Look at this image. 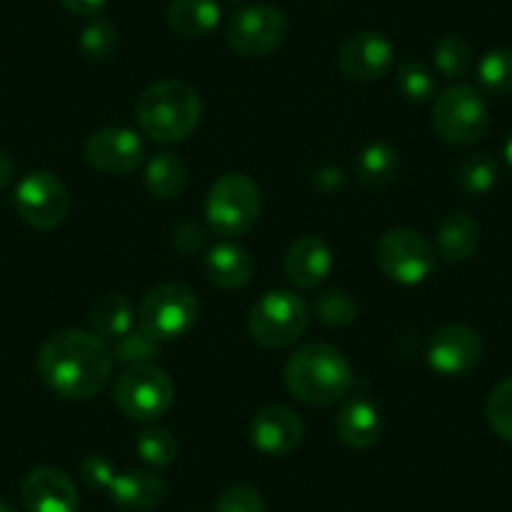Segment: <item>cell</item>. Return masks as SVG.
<instances>
[{
	"instance_id": "6da1fadb",
	"label": "cell",
	"mask_w": 512,
	"mask_h": 512,
	"mask_svg": "<svg viewBox=\"0 0 512 512\" xmlns=\"http://www.w3.org/2000/svg\"><path fill=\"white\" fill-rule=\"evenodd\" d=\"M36 364L53 395L63 400H91L111 379L116 357L98 334L61 329L43 342Z\"/></svg>"
},
{
	"instance_id": "7a4b0ae2",
	"label": "cell",
	"mask_w": 512,
	"mask_h": 512,
	"mask_svg": "<svg viewBox=\"0 0 512 512\" xmlns=\"http://www.w3.org/2000/svg\"><path fill=\"white\" fill-rule=\"evenodd\" d=\"M284 384L294 400L309 407H329L347 397L354 372L342 349L327 342H309L289 354Z\"/></svg>"
},
{
	"instance_id": "3957f363",
	"label": "cell",
	"mask_w": 512,
	"mask_h": 512,
	"mask_svg": "<svg viewBox=\"0 0 512 512\" xmlns=\"http://www.w3.org/2000/svg\"><path fill=\"white\" fill-rule=\"evenodd\" d=\"M136 121L149 139L176 144L189 139L201 121V96L176 78L151 83L136 101Z\"/></svg>"
},
{
	"instance_id": "277c9868",
	"label": "cell",
	"mask_w": 512,
	"mask_h": 512,
	"mask_svg": "<svg viewBox=\"0 0 512 512\" xmlns=\"http://www.w3.org/2000/svg\"><path fill=\"white\" fill-rule=\"evenodd\" d=\"M196 322H199V299L186 284H156L139 304V329L159 344L186 337Z\"/></svg>"
},
{
	"instance_id": "5b68a950",
	"label": "cell",
	"mask_w": 512,
	"mask_h": 512,
	"mask_svg": "<svg viewBox=\"0 0 512 512\" xmlns=\"http://www.w3.org/2000/svg\"><path fill=\"white\" fill-rule=\"evenodd\" d=\"M113 405L136 422H154L174 405V382L154 362L131 364L113 382Z\"/></svg>"
},
{
	"instance_id": "8992f818",
	"label": "cell",
	"mask_w": 512,
	"mask_h": 512,
	"mask_svg": "<svg viewBox=\"0 0 512 512\" xmlns=\"http://www.w3.org/2000/svg\"><path fill=\"white\" fill-rule=\"evenodd\" d=\"M262 211V191L246 174H224L206 196V221L219 236H241L256 224Z\"/></svg>"
},
{
	"instance_id": "52a82bcc",
	"label": "cell",
	"mask_w": 512,
	"mask_h": 512,
	"mask_svg": "<svg viewBox=\"0 0 512 512\" xmlns=\"http://www.w3.org/2000/svg\"><path fill=\"white\" fill-rule=\"evenodd\" d=\"M490 113L480 91L465 83L450 86L432 106V128L445 144L472 146L485 136Z\"/></svg>"
},
{
	"instance_id": "ba28073f",
	"label": "cell",
	"mask_w": 512,
	"mask_h": 512,
	"mask_svg": "<svg viewBox=\"0 0 512 512\" xmlns=\"http://www.w3.org/2000/svg\"><path fill=\"white\" fill-rule=\"evenodd\" d=\"M374 264L392 282L415 287V284H422L435 272L437 254L420 231L390 229L377 239Z\"/></svg>"
},
{
	"instance_id": "9c48e42d",
	"label": "cell",
	"mask_w": 512,
	"mask_h": 512,
	"mask_svg": "<svg viewBox=\"0 0 512 512\" xmlns=\"http://www.w3.org/2000/svg\"><path fill=\"white\" fill-rule=\"evenodd\" d=\"M309 324V309L297 294L267 292L249 309V334L267 349H282L297 342Z\"/></svg>"
},
{
	"instance_id": "30bf717a",
	"label": "cell",
	"mask_w": 512,
	"mask_h": 512,
	"mask_svg": "<svg viewBox=\"0 0 512 512\" xmlns=\"http://www.w3.org/2000/svg\"><path fill=\"white\" fill-rule=\"evenodd\" d=\"M287 18L279 8L256 3L244 6L231 16L226 26V41L231 51L244 58H264L277 51L287 38Z\"/></svg>"
},
{
	"instance_id": "8fae6325",
	"label": "cell",
	"mask_w": 512,
	"mask_h": 512,
	"mask_svg": "<svg viewBox=\"0 0 512 512\" xmlns=\"http://www.w3.org/2000/svg\"><path fill=\"white\" fill-rule=\"evenodd\" d=\"M18 216L28 226L41 231H51L66 221L71 209V196L66 184L51 171H31L23 176L13 196Z\"/></svg>"
},
{
	"instance_id": "7c38bea8",
	"label": "cell",
	"mask_w": 512,
	"mask_h": 512,
	"mask_svg": "<svg viewBox=\"0 0 512 512\" xmlns=\"http://www.w3.org/2000/svg\"><path fill=\"white\" fill-rule=\"evenodd\" d=\"M482 357V339L467 324H445L427 344V362L442 377H462L472 372Z\"/></svg>"
},
{
	"instance_id": "4fadbf2b",
	"label": "cell",
	"mask_w": 512,
	"mask_h": 512,
	"mask_svg": "<svg viewBox=\"0 0 512 512\" xmlns=\"http://www.w3.org/2000/svg\"><path fill=\"white\" fill-rule=\"evenodd\" d=\"M86 159L101 174L126 176L139 169L141 159H144V144L128 128H98L86 141Z\"/></svg>"
},
{
	"instance_id": "5bb4252c",
	"label": "cell",
	"mask_w": 512,
	"mask_h": 512,
	"mask_svg": "<svg viewBox=\"0 0 512 512\" xmlns=\"http://www.w3.org/2000/svg\"><path fill=\"white\" fill-rule=\"evenodd\" d=\"M339 68L347 78L369 83L382 78L395 63V48L390 38L377 31H359L349 36L339 48Z\"/></svg>"
},
{
	"instance_id": "9a60e30c",
	"label": "cell",
	"mask_w": 512,
	"mask_h": 512,
	"mask_svg": "<svg viewBox=\"0 0 512 512\" xmlns=\"http://www.w3.org/2000/svg\"><path fill=\"white\" fill-rule=\"evenodd\" d=\"M251 445L267 457H287L302 445L304 422L284 405H269L254 415L249 425Z\"/></svg>"
},
{
	"instance_id": "2e32d148",
	"label": "cell",
	"mask_w": 512,
	"mask_h": 512,
	"mask_svg": "<svg viewBox=\"0 0 512 512\" xmlns=\"http://www.w3.org/2000/svg\"><path fill=\"white\" fill-rule=\"evenodd\" d=\"M21 500L28 512H78V490L58 467H33L21 482Z\"/></svg>"
},
{
	"instance_id": "e0dca14e",
	"label": "cell",
	"mask_w": 512,
	"mask_h": 512,
	"mask_svg": "<svg viewBox=\"0 0 512 512\" xmlns=\"http://www.w3.org/2000/svg\"><path fill=\"white\" fill-rule=\"evenodd\" d=\"M334 264L332 249L322 236H299L284 254V274L299 289H314L329 277Z\"/></svg>"
},
{
	"instance_id": "ac0fdd59",
	"label": "cell",
	"mask_w": 512,
	"mask_h": 512,
	"mask_svg": "<svg viewBox=\"0 0 512 512\" xmlns=\"http://www.w3.org/2000/svg\"><path fill=\"white\" fill-rule=\"evenodd\" d=\"M334 430L337 437L347 447L354 450H367L382 435V415H379L377 407L367 400V397H349L347 402H342L337 412V420H334Z\"/></svg>"
},
{
	"instance_id": "d6986e66",
	"label": "cell",
	"mask_w": 512,
	"mask_h": 512,
	"mask_svg": "<svg viewBox=\"0 0 512 512\" xmlns=\"http://www.w3.org/2000/svg\"><path fill=\"white\" fill-rule=\"evenodd\" d=\"M113 505L126 512H149L159 507L166 497V482L156 472L128 470L116 475L108 487Z\"/></svg>"
},
{
	"instance_id": "ffe728a7",
	"label": "cell",
	"mask_w": 512,
	"mask_h": 512,
	"mask_svg": "<svg viewBox=\"0 0 512 512\" xmlns=\"http://www.w3.org/2000/svg\"><path fill=\"white\" fill-rule=\"evenodd\" d=\"M204 272L209 282L219 289H241L251 282L254 259L249 251L231 241L211 246L204 256Z\"/></svg>"
},
{
	"instance_id": "44dd1931",
	"label": "cell",
	"mask_w": 512,
	"mask_h": 512,
	"mask_svg": "<svg viewBox=\"0 0 512 512\" xmlns=\"http://www.w3.org/2000/svg\"><path fill=\"white\" fill-rule=\"evenodd\" d=\"M480 244V224L465 211L447 214L437 226V251L445 262H467Z\"/></svg>"
},
{
	"instance_id": "7402d4cb",
	"label": "cell",
	"mask_w": 512,
	"mask_h": 512,
	"mask_svg": "<svg viewBox=\"0 0 512 512\" xmlns=\"http://www.w3.org/2000/svg\"><path fill=\"white\" fill-rule=\"evenodd\" d=\"M88 324H91V332L98 334L106 342H116L123 334H128L134 329V304L126 294L118 292H106L91 304V312H88Z\"/></svg>"
},
{
	"instance_id": "603a6c76",
	"label": "cell",
	"mask_w": 512,
	"mask_h": 512,
	"mask_svg": "<svg viewBox=\"0 0 512 512\" xmlns=\"http://www.w3.org/2000/svg\"><path fill=\"white\" fill-rule=\"evenodd\" d=\"M166 21L176 36L204 38L219 26L221 8L216 0H171Z\"/></svg>"
},
{
	"instance_id": "cb8c5ba5",
	"label": "cell",
	"mask_w": 512,
	"mask_h": 512,
	"mask_svg": "<svg viewBox=\"0 0 512 512\" xmlns=\"http://www.w3.org/2000/svg\"><path fill=\"white\" fill-rule=\"evenodd\" d=\"M397 171H400V154L387 141H374L364 146L354 161V176L364 189L372 191L390 186L397 179Z\"/></svg>"
},
{
	"instance_id": "d4e9b609",
	"label": "cell",
	"mask_w": 512,
	"mask_h": 512,
	"mask_svg": "<svg viewBox=\"0 0 512 512\" xmlns=\"http://www.w3.org/2000/svg\"><path fill=\"white\" fill-rule=\"evenodd\" d=\"M189 181V171H186L184 161L171 151H161L146 166V189L156 199H179Z\"/></svg>"
},
{
	"instance_id": "484cf974",
	"label": "cell",
	"mask_w": 512,
	"mask_h": 512,
	"mask_svg": "<svg viewBox=\"0 0 512 512\" xmlns=\"http://www.w3.org/2000/svg\"><path fill=\"white\" fill-rule=\"evenodd\" d=\"M497 176L500 169L490 154H470L457 166V184L470 196L490 194L497 184Z\"/></svg>"
},
{
	"instance_id": "4316f807",
	"label": "cell",
	"mask_w": 512,
	"mask_h": 512,
	"mask_svg": "<svg viewBox=\"0 0 512 512\" xmlns=\"http://www.w3.org/2000/svg\"><path fill=\"white\" fill-rule=\"evenodd\" d=\"M136 452L151 467H169L179 457V442L166 427L151 425L136 440Z\"/></svg>"
},
{
	"instance_id": "83f0119b",
	"label": "cell",
	"mask_w": 512,
	"mask_h": 512,
	"mask_svg": "<svg viewBox=\"0 0 512 512\" xmlns=\"http://www.w3.org/2000/svg\"><path fill=\"white\" fill-rule=\"evenodd\" d=\"M477 78L480 86L492 96H510L512 93V51L507 48H495L485 53L477 66Z\"/></svg>"
},
{
	"instance_id": "f1b7e54d",
	"label": "cell",
	"mask_w": 512,
	"mask_h": 512,
	"mask_svg": "<svg viewBox=\"0 0 512 512\" xmlns=\"http://www.w3.org/2000/svg\"><path fill=\"white\" fill-rule=\"evenodd\" d=\"M357 312V299L349 292H344V289H327V292L314 297V314L327 327H347V324L357 319Z\"/></svg>"
},
{
	"instance_id": "f546056e",
	"label": "cell",
	"mask_w": 512,
	"mask_h": 512,
	"mask_svg": "<svg viewBox=\"0 0 512 512\" xmlns=\"http://www.w3.org/2000/svg\"><path fill=\"white\" fill-rule=\"evenodd\" d=\"M81 51L88 61L106 63L118 51V31L106 18H93L81 31Z\"/></svg>"
},
{
	"instance_id": "4dcf8cb0",
	"label": "cell",
	"mask_w": 512,
	"mask_h": 512,
	"mask_svg": "<svg viewBox=\"0 0 512 512\" xmlns=\"http://www.w3.org/2000/svg\"><path fill=\"white\" fill-rule=\"evenodd\" d=\"M435 68L442 73V78H462L472 66V48L470 43L457 36H445L435 46Z\"/></svg>"
},
{
	"instance_id": "1f68e13d",
	"label": "cell",
	"mask_w": 512,
	"mask_h": 512,
	"mask_svg": "<svg viewBox=\"0 0 512 512\" xmlns=\"http://www.w3.org/2000/svg\"><path fill=\"white\" fill-rule=\"evenodd\" d=\"M397 88L412 103H425L435 96V76L420 61H402L397 66Z\"/></svg>"
},
{
	"instance_id": "d6a6232c",
	"label": "cell",
	"mask_w": 512,
	"mask_h": 512,
	"mask_svg": "<svg viewBox=\"0 0 512 512\" xmlns=\"http://www.w3.org/2000/svg\"><path fill=\"white\" fill-rule=\"evenodd\" d=\"M111 349L116 362H123L126 367H131V364L154 362L161 352V344L156 339H151L146 332H141V329H131L121 339H116Z\"/></svg>"
},
{
	"instance_id": "836d02e7",
	"label": "cell",
	"mask_w": 512,
	"mask_h": 512,
	"mask_svg": "<svg viewBox=\"0 0 512 512\" xmlns=\"http://www.w3.org/2000/svg\"><path fill=\"white\" fill-rule=\"evenodd\" d=\"M487 422L497 437L512 442V377L502 379L487 397Z\"/></svg>"
},
{
	"instance_id": "e575fe53",
	"label": "cell",
	"mask_w": 512,
	"mask_h": 512,
	"mask_svg": "<svg viewBox=\"0 0 512 512\" xmlns=\"http://www.w3.org/2000/svg\"><path fill=\"white\" fill-rule=\"evenodd\" d=\"M214 512H267V502L256 487L236 482V485L221 490V495L216 497Z\"/></svg>"
},
{
	"instance_id": "d590c367",
	"label": "cell",
	"mask_w": 512,
	"mask_h": 512,
	"mask_svg": "<svg viewBox=\"0 0 512 512\" xmlns=\"http://www.w3.org/2000/svg\"><path fill=\"white\" fill-rule=\"evenodd\" d=\"M81 477L91 490H108L111 482L116 480V470H113V462L106 455H91L83 460Z\"/></svg>"
},
{
	"instance_id": "8d00e7d4",
	"label": "cell",
	"mask_w": 512,
	"mask_h": 512,
	"mask_svg": "<svg viewBox=\"0 0 512 512\" xmlns=\"http://www.w3.org/2000/svg\"><path fill=\"white\" fill-rule=\"evenodd\" d=\"M206 239H209V236H206V229L199 224V221L184 219L174 229V239L171 241H174V249H179L181 254L191 256V254H196V251L204 249Z\"/></svg>"
},
{
	"instance_id": "74e56055",
	"label": "cell",
	"mask_w": 512,
	"mask_h": 512,
	"mask_svg": "<svg viewBox=\"0 0 512 512\" xmlns=\"http://www.w3.org/2000/svg\"><path fill=\"white\" fill-rule=\"evenodd\" d=\"M68 13L81 18H96L106 8L108 0H58Z\"/></svg>"
},
{
	"instance_id": "f35d334b",
	"label": "cell",
	"mask_w": 512,
	"mask_h": 512,
	"mask_svg": "<svg viewBox=\"0 0 512 512\" xmlns=\"http://www.w3.org/2000/svg\"><path fill=\"white\" fill-rule=\"evenodd\" d=\"M13 179V161L6 151H0V189H6Z\"/></svg>"
},
{
	"instance_id": "ab89813d",
	"label": "cell",
	"mask_w": 512,
	"mask_h": 512,
	"mask_svg": "<svg viewBox=\"0 0 512 512\" xmlns=\"http://www.w3.org/2000/svg\"><path fill=\"white\" fill-rule=\"evenodd\" d=\"M505 159H507V166L512 169V134L507 136V141H505Z\"/></svg>"
},
{
	"instance_id": "60d3db41",
	"label": "cell",
	"mask_w": 512,
	"mask_h": 512,
	"mask_svg": "<svg viewBox=\"0 0 512 512\" xmlns=\"http://www.w3.org/2000/svg\"><path fill=\"white\" fill-rule=\"evenodd\" d=\"M0 512H16V507L11 505V502H6V500H0Z\"/></svg>"
},
{
	"instance_id": "b9f144b4",
	"label": "cell",
	"mask_w": 512,
	"mask_h": 512,
	"mask_svg": "<svg viewBox=\"0 0 512 512\" xmlns=\"http://www.w3.org/2000/svg\"><path fill=\"white\" fill-rule=\"evenodd\" d=\"M226 3H244V0H226Z\"/></svg>"
}]
</instances>
